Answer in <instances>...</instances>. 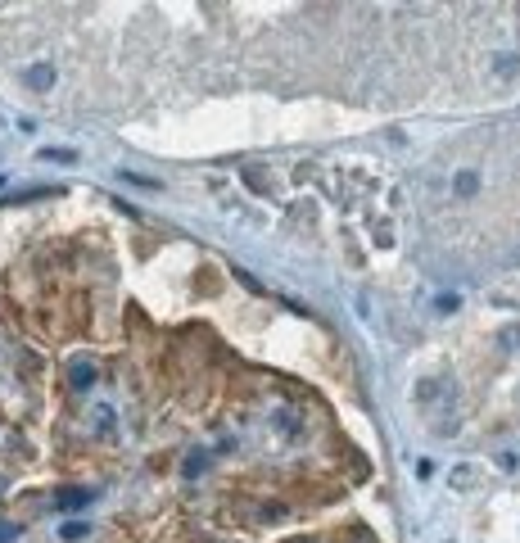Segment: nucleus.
I'll list each match as a JSON object with an SVG mask.
<instances>
[{
	"instance_id": "6e6552de",
	"label": "nucleus",
	"mask_w": 520,
	"mask_h": 543,
	"mask_svg": "<svg viewBox=\"0 0 520 543\" xmlns=\"http://www.w3.org/2000/svg\"><path fill=\"white\" fill-rule=\"evenodd\" d=\"M245 181H249L254 190H267V177H263V173H254V168H245Z\"/></svg>"
},
{
	"instance_id": "0eeeda50",
	"label": "nucleus",
	"mask_w": 520,
	"mask_h": 543,
	"mask_svg": "<svg viewBox=\"0 0 520 543\" xmlns=\"http://www.w3.org/2000/svg\"><path fill=\"white\" fill-rule=\"evenodd\" d=\"M45 159H55V164H77L73 150H45Z\"/></svg>"
},
{
	"instance_id": "7ed1b4c3",
	"label": "nucleus",
	"mask_w": 520,
	"mask_h": 543,
	"mask_svg": "<svg viewBox=\"0 0 520 543\" xmlns=\"http://www.w3.org/2000/svg\"><path fill=\"white\" fill-rule=\"evenodd\" d=\"M452 190H457V199H470L479 190V177L475 173H457V177H452Z\"/></svg>"
},
{
	"instance_id": "1a4fd4ad",
	"label": "nucleus",
	"mask_w": 520,
	"mask_h": 543,
	"mask_svg": "<svg viewBox=\"0 0 520 543\" xmlns=\"http://www.w3.org/2000/svg\"><path fill=\"white\" fill-rule=\"evenodd\" d=\"M59 535H64V539H86V526H77V521H68V526H64Z\"/></svg>"
},
{
	"instance_id": "f03ea898",
	"label": "nucleus",
	"mask_w": 520,
	"mask_h": 543,
	"mask_svg": "<svg viewBox=\"0 0 520 543\" xmlns=\"http://www.w3.org/2000/svg\"><path fill=\"white\" fill-rule=\"evenodd\" d=\"M27 87L50 91L55 87V68H50V64H32V68H27Z\"/></svg>"
},
{
	"instance_id": "9d476101",
	"label": "nucleus",
	"mask_w": 520,
	"mask_h": 543,
	"mask_svg": "<svg viewBox=\"0 0 520 543\" xmlns=\"http://www.w3.org/2000/svg\"><path fill=\"white\" fill-rule=\"evenodd\" d=\"M503 345H520V321H516V326H507V331H503Z\"/></svg>"
},
{
	"instance_id": "39448f33",
	"label": "nucleus",
	"mask_w": 520,
	"mask_h": 543,
	"mask_svg": "<svg viewBox=\"0 0 520 543\" xmlns=\"http://www.w3.org/2000/svg\"><path fill=\"white\" fill-rule=\"evenodd\" d=\"M82 502H91V493H86V489H68V493H59V507H82Z\"/></svg>"
},
{
	"instance_id": "423d86ee",
	"label": "nucleus",
	"mask_w": 520,
	"mask_h": 543,
	"mask_svg": "<svg viewBox=\"0 0 520 543\" xmlns=\"http://www.w3.org/2000/svg\"><path fill=\"white\" fill-rule=\"evenodd\" d=\"M493 73H498V78H512V73H516V55H503V59L493 64Z\"/></svg>"
},
{
	"instance_id": "f257e3e1",
	"label": "nucleus",
	"mask_w": 520,
	"mask_h": 543,
	"mask_svg": "<svg viewBox=\"0 0 520 543\" xmlns=\"http://www.w3.org/2000/svg\"><path fill=\"white\" fill-rule=\"evenodd\" d=\"M95 376H100V367H95L91 358H73V362H68V385H73V389H91Z\"/></svg>"
},
{
	"instance_id": "20e7f679",
	"label": "nucleus",
	"mask_w": 520,
	"mask_h": 543,
	"mask_svg": "<svg viewBox=\"0 0 520 543\" xmlns=\"http://www.w3.org/2000/svg\"><path fill=\"white\" fill-rule=\"evenodd\" d=\"M208 471V453H190L186 462H181V475H186V480H195V475H204Z\"/></svg>"
}]
</instances>
